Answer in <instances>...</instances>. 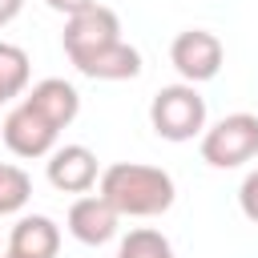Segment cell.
<instances>
[{
    "mask_svg": "<svg viewBox=\"0 0 258 258\" xmlns=\"http://www.w3.org/2000/svg\"><path fill=\"white\" fill-rule=\"evenodd\" d=\"M202 161L214 169H238L258 157V117L254 113H226L202 133Z\"/></svg>",
    "mask_w": 258,
    "mask_h": 258,
    "instance_id": "obj_3",
    "label": "cell"
},
{
    "mask_svg": "<svg viewBox=\"0 0 258 258\" xmlns=\"http://www.w3.org/2000/svg\"><path fill=\"white\" fill-rule=\"evenodd\" d=\"M0 137H4V145H8L16 157H48V153L56 149L60 129H56L40 109H32L28 101H20L16 109H8V117H4V125H0Z\"/></svg>",
    "mask_w": 258,
    "mask_h": 258,
    "instance_id": "obj_5",
    "label": "cell"
},
{
    "mask_svg": "<svg viewBox=\"0 0 258 258\" xmlns=\"http://www.w3.org/2000/svg\"><path fill=\"white\" fill-rule=\"evenodd\" d=\"M32 198V181L20 165H0V214H20Z\"/></svg>",
    "mask_w": 258,
    "mask_h": 258,
    "instance_id": "obj_14",
    "label": "cell"
},
{
    "mask_svg": "<svg viewBox=\"0 0 258 258\" xmlns=\"http://www.w3.org/2000/svg\"><path fill=\"white\" fill-rule=\"evenodd\" d=\"M48 181L60 194H89L101 181L97 153L89 145H60L48 153Z\"/></svg>",
    "mask_w": 258,
    "mask_h": 258,
    "instance_id": "obj_7",
    "label": "cell"
},
{
    "mask_svg": "<svg viewBox=\"0 0 258 258\" xmlns=\"http://www.w3.org/2000/svg\"><path fill=\"white\" fill-rule=\"evenodd\" d=\"M8 250L20 258H56L60 250V226L44 214H24L12 234H8Z\"/></svg>",
    "mask_w": 258,
    "mask_h": 258,
    "instance_id": "obj_10",
    "label": "cell"
},
{
    "mask_svg": "<svg viewBox=\"0 0 258 258\" xmlns=\"http://www.w3.org/2000/svg\"><path fill=\"white\" fill-rule=\"evenodd\" d=\"M4 258H20V254H12V250H4Z\"/></svg>",
    "mask_w": 258,
    "mask_h": 258,
    "instance_id": "obj_19",
    "label": "cell"
},
{
    "mask_svg": "<svg viewBox=\"0 0 258 258\" xmlns=\"http://www.w3.org/2000/svg\"><path fill=\"white\" fill-rule=\"evenodd\" d=\"M117 258H177V254H173V246H169V238H165L161 230L141 226V230H129V234L121 238Z\"/></svg>",
    "mask_w": 258,
    "mask_h": 258,
    "instance_id": "obj_12",
    "label": "cell"
},
{
    "mask_svg": "<svg viewBox=\"0 0 258 258\" xmlns=\"http://www.w3.org/2000/svg\"><path fill=\"white\" fill-rule=\"evenodd\" d=\"M238 206H242V214H246L250 222H258V169L246 173V181H242V189H238Z\"/></svg>",
    "mask_w": 258,
    "mask_h": 258,
    "instance_id": "obj_15",
    "label": "cell"
},
{
    "mask_svg": "<svg viewBox=\"0 0 258 258\" xmlns=\"http://www.w3.org/2000/svg\"><path fill=\"white\" fill-rule=\"evenodd\" d=\"M20 8H24V0H0V28L12 24V20L20 16Z\"/></svg>",
    "mask_w": 258,
    "mask_h": 258,
    "instance_id": "obj_17",
    "label": "cell"
},
{
    "mask_svg": "<svg viewBox=\"0 0 258 258\" xmlns=\"http://www.w3.org/2000/svg\"><path fill=\"white\" fill-rule=\"evenodd\" d=\"M97 194L121 214V218H157L173 206V177L161 165H141V161H113L101 169Z\"/></svg>",
    "mask_w": 258,
    "mask_h": 258,
    "instance_id": "obj_1",
    "label": "cell"
},
{
    "mask_svg": "<svg viewBox=\"0 0 258 258\" xmlns=\"http://www.w3.org/2000/svg\"><path fill=\"white\" fill-rule=\"evenodd\" d=\"M149 125L165 141H194L206 133V97L198 85H165L149 101Z\"/></svg>",
    "mask_w": 258,
    "mask_h": 258,
    "instance_id": "obj_2",
    "label": "cell"
},
{
    "mask_svg": "<svg viewBox=\"0 0 258 258\" xmlns=\"http://www.w3.org/2000/svg\"><path fill=\"white\" fill-rule=\"evenodd\" d=\"M113 40H121V20L105 4H93V8H85L77 16H69L64 32H60V44H64L69 60H81V56H89V52L113 44Z\"/></svg>",
    "mask_w": 258,
    "mask_h": 258,
    "instance_id": "obj_6",
    "label": "cell"
},
{
    "mask_svg": "<svg viewBox=\"0 0 258 258\" xmlns=\"http://www.w3.org/2000/svg\"><path fill=\"white\" fill-rule=\"evenodd\" d=\"M222 56H226V48H222V40L210 28H185L169 44V64L181 73L185 85L214 81L218 69H222Z\"/></svg>",
    "mask_w": 258,
    "mask_h": 258,
    "instance_id": "obj_4",
    "label": "cell"
},
{
    "mask_svg": "<svg viewBox=\"0 0 258 258\" xmlns=\"http://www.w3.org/2000/svg\"><path fill=\"white\" fill-rule=\"evenodd\" d=\"M28 73H32V64H28V52H24L20 44H8V40H0V85H4L12 97H20V93L28 89Z\"/></svg>",
    "mask_w": 258,
    "mask_h": 258,
    "instance_id": "obj_13",
    "label": "cell"
},
{
    "mask_svg": "<svg viewBox=\"0 0 258 258\" xmlns=\"http://www.w3.org/2000/svg\"><path fill=\"white\" fill-rule=\"evenodd\" d=\"M24 101H28L32 109H40L56 129L73 125L77 113H81V93H77L69 81H60V77H44V81H36V85L28 89Z\"/></svg>",
    "mask_w": 258,
    "mask_h": 258,
    "instance_id": "obj_11",
    "label": "cell"
},
{
    "mask_svg": "<svg viewBox=\"0 0 258 258\" xmlns=\"http://www.w3.org/2000/svg\"><path fill=\"white\" fill-rule=\"evenodd\" d=\"M44 4H48L52 12H64V20H69V16H77V12H85V8H93L97 0H44Z\"/></svg>",
    "mask_w": 258,
    "mask_h": 258,
    "instance_id": "obj_16",
    "label": "cell"
},
{
    "mask_svg": "<svg viewBox=\"0 0 258 258\" xmlns=\"http://www.w3.org/2000/svg\"><path fill=\"white\" fill-rule=\"evenodd\" d=\"M73 64H77V73H85L93 81H133L141 73V52L125 40H113V44H105V48H97Z\"/></svg>",
    "mask_w": 258,
    "mask_h": 258,
    "instance_id": "obj_9",
    "label": "cell"
},
{
    "mask_svg": "<svg viewBox=\"0 0 258 258\" xmlns=\"http://www.w3.org/2000/svg\"><path fill=\"white\" fill-rule=\"evenodd\" d=\"M117 222H121V214L101 194H85L69 206V234L85 246H105L117 234Z\"/></svg>",
    "mask_w": 258,
    "mask_h": 258,
    "instance_id": "obj_8",
    "label": "cell"
},
{
    "mask_svg": "<svg viewBox=\"0 0 258 258\" xmlns=\"http://www.w3.org/2000/svg\"><path fill=\"white\" fill-rule=\"evenodd\" d=\"M4 101H12V93H8L4 85H0V105H4Z\"/></svg>",
    "mask_w": 258,
    "mask_h": 258,
    "instance_id": "obj_18",
    "label": "cell"
}]
</instances>
